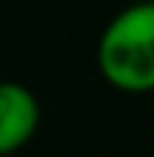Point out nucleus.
<instances>
[{
    "instance_id": "nucleus-1",
    "label": "nucleus",
    "mask_w": 154,
    "mask_h": 157,
    "mask_svg": "<svg viewBox=\"0 0 154 157\" xmlns=\"http://www.w3.org/2000/svg\"><path fill=\"white\" fill-rule=\"evenodd\" d=\"M97 70L115 91H154V0L130 3L109 18L97 42Z\"/></svg>"
},
{
    "instance_id": "nucleus-2",
    "label": "nucleus",
    "mask_w": 154,
    "mask_h": 157,
    "mask_svg": "<svg viewBox=\"0 0 154 157\" xmlns=\"http://www.w3.org/2000/svg\"><path fill=\"white\" fill-rule=\"evenodd\" d=\"M42 106L37 94L21 82H0V157H9L21 151L37 136Z\"/></svg>"
}]
</instances>
